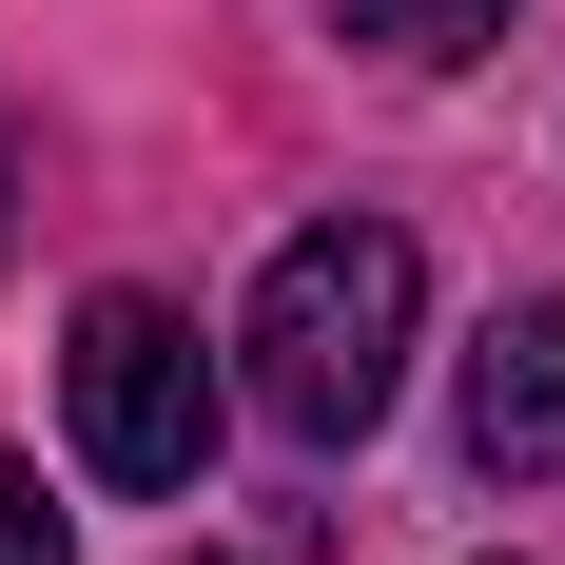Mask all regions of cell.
Instances as JSON below:
<instances>
[{"label": "cell", "mask_w": 565, "mask_h": 565, "mask_svg": "<svg viewBox=\"0 0 565 565\" xmlns=\"http://www.w3.org/2000/svg\"><path fill=\"white\" fill-rule=\"evenodd\" d=\"M0 565H78V546H58V508H40V468H0Z\"/></svg>", "instance_id": "obj_5"}, {"label": "cell", "mask_w": 565, "mask_h": 565, "mask_svg": "<svg viewBox=\"0 0 565 565\" xmlns=\"http://www.w3.org/2000/svg\"><path fill=\"white\" fill-rule=\"evenodd\" d=\"M175 565H215V546H175Z\"/></svg>", "instance_id": "obj_6"}, {"label": "cell", "mask_w": 565, "mask_h": 565, "mask_svg": "<svg viewBox=\"0 0 565 565\" xmlns=\"http://www.w3.org/2000/svg\"><path fill=\"white\" fill-rule=\"evenodd\" d=\"M332 20H351L371 58H409V78H449V58H488V40H508V0H332Z\"/></svg>", "instance_id": "obj_4"}, {"label": "cell", "mask_w": 565, "mask_h": 565, "mask_svg": "<svg viewBox=\"0 0 565 565\" xmlns=\"http://www.w3.org/2000/svg\"><path fill=\"white\" fill-rule=\"evenodd\" d=\"M409 332H429V254L391 215H312L274 234V274H254V409H274L292 449H351L371 409L409 391Z\"/></svg>", "instance_id": "obj_1"}, {"label": "cell", "mask_w": 565, "mask_h": 565, "mask_svg": "<svg viewBox=\"0 0 565 565\" xmlns=\"http://www.w3.org/2000/svg\"><path fill=\"white\" fill-rule=\"evenodd\" d=\"M468 468H565V292H526V312H488L468 332Z\"/></svg>", "instance_id": "obj_3"}, {"label": "cell", "mask_w": 565, "mask_h": 565, "mask_svg": "<svg viewBox=\"0 0 565 565\" xmlns=\"http://www.w3.org/2000/svg\"><path fill=\"white\" fill-rule=\"evenodd\" d=\"M58 429H78L98 488H195V468H215V351H195V312H157V292H78Z\"/></svg>", "instance_id": "obj_2"}]
</instances>
